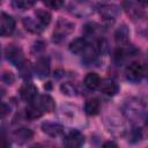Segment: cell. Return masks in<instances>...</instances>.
Masks as SVG:
<instances>
[{
  "label": "cell",
  "mask_w": 148,
  "mask_h": 148,
  "mask_svg": "<svg viewBox=\"0 0 148 148\" xmlns=\"http://www.w3.org/2000/svg\"><path fill=\"white\" fill-rule=\"evenodd\" d=\"M5 54H6L7 60L17 67H21L25 62L22 50L15 45H8L5 50Z\"/></svg>",
  "instance_id": "obj_1"
},
{
  "label": "cell",
  "mask_w": 148,
  "mask_h": 148,
  "mask_svg": "<svg viewBox=\"0 0 148 148\" xmlns=\"http://www.w3.org/2000/svg\"><path fill=\"white\" fill-rule=\"evenodd\" d=\"M84 143V136L81 132L73 130L68 132L64 139L65 148H81Z\"/></svg>",
  "instance_id": "obj_2"
},
{
  "label": "cell",
  "mask_w": 148,
  "mask_h": 148,
  "mask_svg": "<svg viewBox=\"0 0 148 148\" xmlns=\"http://www.w3.org/2000/svg\"><path fill=\"white\" fill-rule=\"evenodd\" d=\"M125 75H126V79H127L128 81L138 82V81L141 80V77L145 75V67H143L140 62H138V61L131 62V64L126 67Z\"/></svg>",
  "instance_id": "obj_3"
},
{
  "label": "cell",
  "mask_w": 148,
  "mask_h": 148,
  "mask_svg": "<svg viewBox=\"0 0 148 148\" xmlns=\"http://www.w3.org/2000/svg\"><path fill=\"white\" fill-rule=\"evenodd\" d=\"M15 30V20L6 14V13H1L0 16V35L3 37L10 36Z\"/></svg>",
  "instance_id": "obj_4"
},
{
  "label": "cell",
  "mask_w": 148,
  "mask_h": 148,
  "mask_svg": "<svg viewBox=\"0 0 148 148\" xmlns=\"http://www.w3.org/2000/svg\"><path fill=\"white\" fill-rule=\"evenodd\" d=\"M37 95H38V89L32 83H24L20 88V96L22 97V99L27 102L34 103L37 98Z\"/></svg>",
  "instance_id": "obj_5"
},
{
  "label": "cell",
  "mask_w": 148,
  "mask_h": 148,
  "mask_svg": "<svg viewBox=\"0 0 148 148\" xmlns=\"http://www.w3.org/2000/svg\"><path fill=\"white\" fill-rule=\"evenodd\" d=\"M43 113L44 112H52L56 109V103L53 101V98L50 95H42L38 97L37 103L35 104Z\"/></svg>",
  "instance_id": "obj_6"
},
{
  "label": "cell",
  "mask_w": 148,
  "mask_h": 148,
  "mask_svg": "<svg viewBox=\"0 0 148 148\" xmlns=\"http://www.w3.org/2000/svg\"><path fill=\"white\" fill-rule=\"evenodd\" d=\"M13 139L16 143L18 145H24L27 143L32 136H34V132L30 128H25V127H21L17 128L13 132Z\"/></svg>",
  "instance_id": "obj_7"
},
{
  "label": "cell",
  "mask_w": 148,
  "mask_h": 148,
  "mask_svg": "<svg viewBox=\"0 0 148 148\" xmlns=\"http://www.w3.org/2000/svg\"><path fill=\"white\" fill-rule=\"evenodd\" d=\"M99 90L103 94H105V95L113 96L118 91V86H117V83L113 80H111V79H104V80L101 81Z\"/></svg>",
  "instance_id": "obj_8"
},
{
  "label": "cell",
  "mask_w": 148,
  "mask_h": 148,
  "mask_svg": "<svg viewBox=\"0 0 148 148\" xmlns=\"http://www.w3.org/2000/svg\"><path fill=\"white\" fill-rule=\"evenodd\" d=\"M42 130H43L44 133H46L50 136H58V135H60L62 133L64 127L60 124L46 121V123L42 124Z\"/></svg>",
  "instance_id": "obj_9"
},
{
  "label": "cell",
  "mask_w": 148,
  "mask_h": 148,
  "mask_svg": "<svg viewBox=\"0 0 148 148\" xmlns=\"http://www.w3.org/2000/svg\"><path fill=\"white\" fill-rule=\"evenodd\" d=\"M23 25L28 31H30L32 34H40L44 30V25L38 20H34L31 17H24Z\"/></svg>",
  "instance_id": "obj_10"
},
{
  "label": "cell",
  "mask_w": 148,
  "mask_h": 148,
  "mask_svg": "<svg viewBox=\"0 0 148 148\" xmlns=\"http://www.w3.org/2000/svg\"><path fill=\"white\" fill-rule=\"evenodd\" d=\"M68 47H69V51L72 53L79 54V53L84 52L88 49V43H87V40L83 37H79V38H75L74 40H72L69 43Z\"/></svg>",
  "instance_id": "obj_11"
},
{
  "label": "cell",
  "mask_w": 148,
  "mask_h": 148,
  "mask_svg": "<svg viewBox=\"0 0 148 148\" xmlns=\"http://www.w3.org/2000/svg\"><path fill=\"white\" fill-rule=\"evenodd\" d=\"M74 25L72 23H69L68 21H59L58 22V27L56 28V31H54V37H59V38H64L66 35H68L72 30H73Z\"/></svg>",
  "instance_id": "obj_12"
},
{
  "label": "cell",
  "mask_w": 148,
  "mask_h": 148,
  "mask_svg": "<svg viewBox=\"0 0 148 148\" xmlns=\"http://www.w3.org/2000/svg\"><path fill=\"white\" fill-rule=\"evenodd\" d=\"M99 84H101V77H99V75L97 73L91 72V73H88L86 75V77H84V86L88 89L94 90V89L98 88Z\"/></svg>",
  "instance_id": "obj_13"
},
{
  "label": "cell",
  "mask_w": 148,
  "mask_h": 148,
  "mask_svg": "<svg viewBox=\"0 0 148 148\" xmlns=\"http://www.w3.org/2000/svg\"><path fill=\"white\" fill-rule=\"evenodd\" d=\"M35 71L38 74V76L43 77L49 75V71H50V65H49V60L46 58H39L36 61L35 65Z\"/></svg>",
  "instance_id": "obj_14"
},
{
  "label": "cell",
  "mask_w": 148,
  "mask_h": 148,
  "mask_svg": "<svg viewBox=\"0 0 148 148\" xmlns=\"http://www.w3.org/2000/svg\"><path fill=\"white\" fill-rule=\"evenodd\" d=\"M130 38V31L127 29L126 25H121L117 29V31L114 32V39L117 42V44H127Z\"/></svg>",
  "instance_id": "obj_15"
},
{
  "label": "cell",
  "mask_w": 148,
  "mask_h": 148,
  "mask_svg": "<svg viewBox=\"0 0 148 148\" xmlns=\"http://www.w3.org/2000/svg\"><path fill=\"white\" fill-rule=\"evenodd\" d=\"M99 102L98 99L96 98H90L84 104V112L88 114V116H96L98 112H99Z\"/></svg>",
  "instance_id": "obj_16"
},
{
  "label": "cell",
  "mask_w": 148,
  "mask_h": 148,
  "mask_svg": "<svg viewBox=\"0 0 148 148\" xmlns=\"http://www.w3.org/2000/svg\"><path fill=\"white\" fill-rule=\"evenodd\" d=\"M124 6H125V9H126L127 14H128L130 16H132L134 20L141 16L142 10L136 6V3H135V2H125V3H124Z\"/></svg>",
  "instance_id": "obj_17"
},
{
  "label": "cell",
  "mask_w": 148,
  "mask_h": 148,
  "mask_svg": "<svg viewBox=\"0 0 148 148\" xmlns=\"http://www.w3.org/2000/svg\"><path fill=\"white\" fill-rule=\"evenodd\" d=\"M43 116V112L35 105V104H31L29 108H27L25 110V117L27 119L29 120H35L37 118H40Z\"/></svg>",
  "instance_id": "obj_18"
},
{
  "label": "cell",
  "mask_w": 148,
  "mask_h": 148,
  "mask_svg": "<svg viewBox=\"0 0 148 148\" xmlns=\"http://www.w3.org/2000/svg\"><path fill=\"white\" fill-rule=\"evenodd\" d=\"M99 13H101V15H102L103 17H105L106 20H111V18L113 20V17L116 16L117 10H116V7L112 6V5H104V6L101 7Z\"/></svg>",
  "instance_id": "obj_19"
},
{
  "label": "cell",
  "mask_w": 148,
  "mask_h": 148,
  "mask_svg": "<svg viewBox=\"0 0 148 148\" xmlns=\"http://www.w3.org/2000/svg\"><path fill=\"white\" fill-rule=\"evenodd\" d=\"M36 16H37V20H38L44 27L49 25L50 22H51V14H50L49 12L44 10V9H38V10L36 12Z\"/></svg>",
  "instance_id": "obj_20"
},
{
  "label": "cell",
  "mask_w": 148,
  "mask_h": 148,
  "mask_svg": "<svg viewBox=\"0 0 148 148\" xmlns=\"http://www.w3.org/2000/svg\"><path fill=\"white\" fill-rule=\"evenodd\" d=\"M35 5L34 1H27V0H15L13 1V6L17 9H29Z\"/></svg>",
  "instance_id": "obj_21"
},
{
  "label": "cell",
  "mask_w": 148,
  "mask_h": 148,
  "mask_svg": "<svg viewBox=\"0 0 148 148\" xmlns=\"http://www.w3.org/2000/svg\"><path fill=\"white\" fill-rule=\"evenodd\" d=\"M60 89H61L62 94H65L67 96H75L76 95V89L72 83H64V84H61Z\"/></svg>",
  "instance_id": "obj_22"
},
{
  "label": "cell",
  "mask_w": 148,
  "mask_h": 148,
  "mask_svg": "<svg viewBox=\"0 0 148 148\" xmlns=\"http://www.w3.org/2000/svg\"><path fill=\"white\" fill-rule=\"evenodd\" d=\"M20 68V72H21V74H22V76L23 77H30V75H31V69H30V66H29V62H24L21 67H18Z\"/></svg>",
  "instance_id": "obj_23"
},
{
  "label": "cell",
  "mask_w": 148,
  "mask_h": 148,
  "mask_svg": "<svg viewBox=\"0 0 148 148\" xmlns=\"http://www.w3.org/2000/svg\"><path fill=\"white\" fill-rule=\"evenodd\" d=\"M47 7H50L51 9H59L62 5H64V2L62 1H58V0H53V1H45L44 2Z\"/></svg>",
  "instance_id": "obj_24"
},
{
  "label": "cell",
  "mask_w": 148,
  "mask_h": 148,
  "mask_svg": "<svg viewBox=\"0 0 148 148\" xmlns=\"http://www.w3.org/2000/svg\"><path fill=\"white\" fill-rule=\"evenodd\" d=\"M2 81L6 82V83H8V84H12L14 82L13 74L10 72H3V74H2Z\"/></svg>",
  "instance_id": "obj_25"
},
{
  "label": "cell",
  "mask_w": 148,
  "mask_h": 148,
  "mask_svg": "<svg viewBox=\"0 0 148 148\" xmlns=\"http://www.w3.org/2000/svg\"><path fill=\"white\" fill-rule=\"evenodd\" d=\"M102 148H119V147H118V145H117L116 142H113V141H106V142L102 146Z\"/></svg>",
  "instance_id": "obj_26"
},
{
  "label": "cell",
  "mask_w": 148,
  "mask_h": 148,
  "mask_svg": "<svg viewBox=\"0 0 148 148\" xmlns=\"http://www.w3.org/2000/svg\"><path fill=\"white\" fill-rule=\"evenodd\" d=\"M1 141H2V143H1V148H10V142L7 140V138H6V136H3V135H2Z\"/></svg>",
  "instance_id": "obj_27"
},
{
  "label": "cell",
  "mask_w": 148,
  "mask_h": 148,
  "mask_svg": "<svg viewBox=\"0 0 148 148\" xmlns=\"http://www.w3.org/2000/svg\"><path fill=\"white\" fill-rule=\"evenodd\" d=\"M30 148H43L40 145H34L32 147H30Z\"/></svg>",
  "instance_id": "obj_28"
}]
</instances>
